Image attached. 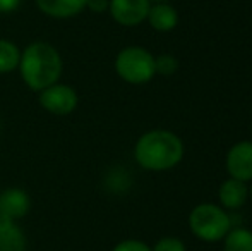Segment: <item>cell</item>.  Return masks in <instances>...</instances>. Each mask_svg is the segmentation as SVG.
<instances>
[{
    "mask_svg": "<svg viewBox=\"0 0 252 251\" xmlns=\"http://www.w3.org/2000/svg\"><path fill=\"white\" fill-rule=\"evenodd\" d=\"M24 84L30 90L43 91L45 88L59 83L63 71L60 52L48 41H33L23 52L17 66Z\"/></svg>",
    "mask_w": 252,
    "mask_h": 251,
    "instance_id": "1",
    "label": "cell"
},
{
    "mask_svg": "<svg viewBox=\"0 0 252 251\" xmlns=\"http://www.w3.org/2000/svg\"><path fill=\"white\" fill-rule=\"evenodd\" d=\"M134 157L137 164L146 171H170L182 160L184 143L172 131L153 129L137 140L134 146Z\"/></svg>",
    "mask_w": 252,
    "mask_h": 251,
    "instance_id": "2",
    "label": "cell"
},
{
    "mask_svg": "<svg viewBox=\"0 0 252 251\" xmlns=\"http://www.w3.org/2000/svg\"><path fill=\"white\" fill-rule=\"evenodd\" d=\"M189 227L197 239L206 243L221 241L232 229V218L225 208L213 203H201L189 214Z\"/></svg>",
    "mask_w": 252,
    "mask_h": 251,
    "instance_id": "3",
    "label": "cell"
},
{
    "mask_svg": "<svg viewBox=\"0 0 252 251\" xmlns=\"http://www.w3.org/2000/svg\"><path fill=\"white\" fill-rule=\"evenodd\" d=\"M115 71L129 84H146L156 74L155 55L143 47H127L115 57Z\"/></svg>",
    "mask_w": 252,
    "mask_h": 251,
    "instance_id": "4",
    "label": "cell"
},
{
    "mask_svg": "<svg viewBox=\"0 0 252 251\" xmlns=\"http://www.w3.org/2000/svg\"><path fill=\"white\" fill-rule=\"evenodd\" d=\"M40 105L52 115H59V117H63V115H69L76 110L77 102H79V97H77V91L74 90L69 84H62V83H55L52 86L45 88L43 91H40Z\"/></svg>",
    "mask_w": 252,
    "mask_h": 251,
    "instance_id": "5",
    "label": "cell"
},
{
    "mask_svg": "<svg viewBox=\"0 0 252 251\" xmlns=\"http://www.w3.org/2000/svg\"><path fill=\"white\" fill-rule=\"evenodd\" d=\"M151 7V0H110V16L122 26H137L144 23Z\"/></svg>",
    "mask_w": 252,
    "mask_h": 251,
    "instance_id": "6",
    "label": "cell"
},
{
    "mask_svg": "<svg viewBox=\"0 0 252 251\" xmlns=\"http://www.w3.org/2000/svg\"><path fill=\"white\" fill-rule=\"evenodd\" d=\"M226 172L239 181H252V141H240L226 153Z\"/></svg>",
    "mask_w": 252,
    "mask_h": 251,
    "instance_id": "7",
    "label": "cell"
},
{
    "mask_svg": "<svg viewBox=\"0 0 252 251\" xmlns=\"http://www.w3.org/2000/svg\"><path fill=\"white\" fill-rule=\"evenodd\" d=\"M31 207L28 193L21 188H9L0 193V218L19 220L26 217Z\"/></svg>",
    "mask_w": 252,
    "mask_h": 251,
    "instance_id": "8",
    "label": "cell"
},
{
    "mask_svg": "<svg viewBox=\"0 0 252 251\" xmlns=\"http://www.w3.org/2000/svg\"><path fill=\"white\" fill-rule=\"evenodd\" d=\"M36 7L52 19H70L86 9V0H34Z\"/></svg>",
    "mask_w": 252,
    "mask_h": 251,
    "instance_id": "9",
    "label": "cell"
},
{
    "mask_svg": "<svg viewBox=\"0 0 252 251\" xmlns=\"http://www.w3.org/2000/svg\"><path fill=\"white\" fill-rule=\"evenodd\" d=\"M146 21L155 31L159 33H168L179 24V12L175 7H172L168 2L166 3H155L150 7Z\"/></svg>",
    "mask_w": 252,
    "mask_h": 251,
    "instance_id": "10",
    "label": "cell"
},
{
    "mask_svg": "<svg viewBox=\"0 0 252 251\" xmlns=\"http://www.w3.org/2000/svg\"><path fill=\"white\" fill-rule=\"evenodd\" d=\"M220 201H221L223 208H228V210H237L240 208L249 198V188L244 181L239 179H226L218 191Z\"/></svg>",
    "mask_w": 252,
    "mask_h": 251,
    "instance_id": "11",
    "label": "cell"
},
{
    "mask_svg": "<svg viewBox=\"0 0 252 251\" xmlns=\"http://www.w3.org/2000/svg\"><path fill=\"white\" fill-rule=\"evenodd\" d=\"M28 241L16 220L0 218V251H26Z\"/></svg>",
    "mask_w": 252,
    "mask_h": 251,
    "instance_id": "12",
    "label": "cell"
},
{
    "mask_svg": "<svg viewBox=\"0 0 252 251\" xmlns=\"http://www.w3.org/2000/svg\"><path fill=\"white\" fill-rule=\"evenodd\" d=\"M21 61V50L14 41L0 38V74H9L17 69Z\"/></svg>",
    "mask_w": 252,
    "mask_h": 251,
    "instance_id": "13",
    "label": "cell"
},
{
    "mask_svg": "<svg viewBox=\"0 0 252 251\" xmlns=\"http://www.w3.org/2000/svg\"><path fill=\"white\" fill-rule=\"evenodd\" d=\"M223 241H225V251H252V231L244 227L230 229Z\"/></svg>",
    "mask_w": 252,
    "mask_h": 251,
    "instance_id": "14",
    "label": "cell"
},
{
    "mask_svg": "<svg viewBox=\"0 0 252 251\" xmlns=\"http://www.w3.org/2000/svg\"><path fill=\"white\" fill-rule=\"evenodd\" d=\"M155 69L156 74H161V76H173V74L179 71V61L177 57L170 54H161L158 57H155Z\"/></svg>",
    "mask_w": 252,
    "mask_h": 251,
    "instance_id": "15",
    "label": "cell"
},
{
    "mask_svg": "<svg viewBox=\"0 0 252 251\" xmlns=\"http://www.w3.org/2000/svg\"><path fill=\"white\" fill-rule=\"evenodd\" d=\"M151 251H186V246L177 238H161L159 241H156Z\"/></svg>",
    "mask_w": 252,
    "mask_h": 251,
    "instance_id": "16",
    "label": "cell"
},
{
    "mask_svg": "<svg viewBox=\"0 0 252 251\" xmlns=\"http://www.w3.org/2000/svg\"><path fill=\"white\" fill-rule=\"evenodd\" d=\"M112 251H151V248L139 239H126L113 246Z\"/></svg>",
    "mask_w": 252,
    "mask_h": 251,
    "instance_id": "17",
    "label": "cell"
},
{
    "mask_svg": "<svg viewBox=\"0 0 252 251\" xmlns=\"http://www.w3.org/2000/svg\"><path fill=\"white\" fill-rule=\"evenodd\" d=\"M110 7V0H86V9L91 12L101 14L105 10H108Z\"/></svg>",
    "mask_w": 252,
    "mask_h": 251,
    "instance_id": "18",
    "label": "cell"
},
{
    "mask_svg": "<svg viewBox=\"0 0 252 251\" xmlns=\"http://www.w3.org/2000/svg\"><path fill=\"white\" fill-rule=\"evenodd\" d=\"M23 0H0V14H9L19 9Z\"/></svg>",
    "mask_w": 252,
    "mask_h": 251,
    "instance_id": "19",
    "label": "cell"
},
{
    "mask_svg": "<svg viewBox=\"0 0 252 251\" xmlns=\"http://www.w3.org/2000/svg\"><path fill=\"white\" fill-rule=\"evenodd\" d=\"M153 2H156V3H166L168 0H153Z\"/></svg>",
    "mask_w": 252,
    "mask_h": 251,
    "instance_id": "20",
    "label": "cell"
},
{
    "mask_svg": "<svg viewBox=\"0 0 252 251\" xmlns=\"http://www.w3.org/2000/svg\"><path fill=\"white\" fill-rule=\"evenodd\" d=\"M249 198L252 200V184H251V188H249Z\"/></svg>",
    "mask_w": 252,
    "mask_h": 251,
    "instance_id": "21",
    "label": "cell"
},
{
    "mask_svg": "<svg viewBox=\"0 0 252 251\" xmlns=\"http://www.w3.org/2000/svg\"><path fill=\"white\" fill-rule=\"evenodd\" d=\"M0 131H2V122H0Z\"/></svg>",
    "mask_w": 252,
    "mask_h": 251,
    "instance_id": "22",
    "label": "cell"
}]
</instances>
